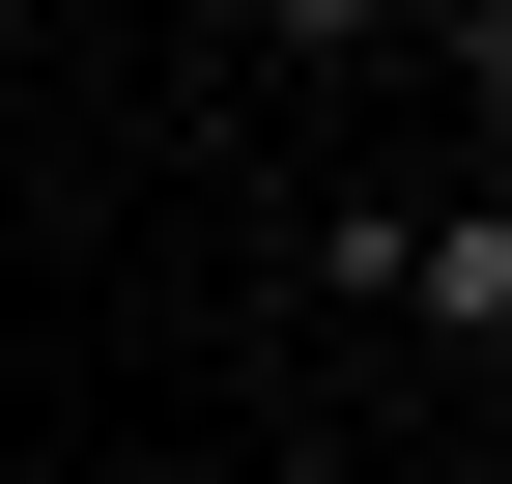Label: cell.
<instances>
[{"label":"cell","mask_w":512,"mask_h":484,"mask_svg":"<svg viewBox=\"0 0 512 484\" xmlns=\"http://www.w3.org/2000/svg\"><path fill=\"white\" fill-rule=\"evenodd\" d=\"M285 285H313V314H370V342L512 371V200H313V228H285Z\"/></svg>","instance_id":"obj_1"},{"label":"cell","mask_w":512,"mask_h":484,"mask_svg":"<svg viewBox=\"0 0 512 484\" xmlns=\"http://www.w3.org/2000/svg\"><path fill=\"white\" fill-rule=\"evenodd\" d=\"M285 57H427V0H256Z\"/></svg>","instance_id":"obj_2"}]
</instances>
